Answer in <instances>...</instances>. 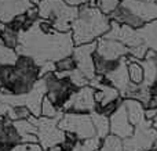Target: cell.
<instances>
[{"label":"cell","instance_id":"obj_23","mask_svg":"<svg viewBox=\"0 0 157 151\" xmlns=\"http://www.w3.org/2000/svg\"><path fill=\"white\" fill-rule=\"evenodd\" d=\"M19 55L14 49L4 46L0 39V64L2 65H15Z\"/></svg>","mask_w":157,"mask_h":151},{"label":"cell","instance_id":"obj_16","mask_svg":"<svg viewBox=\"0 0 157 151\" xmlns=\"http://www.w3.org/2000/svg\"><path fill=\"white\" fill-rule=\"evenodd\" d=\"M108 17L110 21H114L121 25H127V27H131V28H134V29H141L145 25V22L142 21L141 18H138L135 14L131 13L127 7H124V6H121V4Z\"/></svg>","mask_w":157,"mask_h":151},{"label":"cell","instance_id":"obj_30","mask_svg":"<svg viewBox=\"0 0 157 151\" xmlns=\"http://www.w3.org/2000/svg\"><path fill=\"white\" fill-rule=\"evenodd\" d=\"M55 68H57L58 72H71L73 69H76V63H75L73 57L71 55V57H66L57 61L55 63Z\"/></svg>","mask_w":157,"mask_h":151},{"label":"cell","instance_id":"obj_19","mask_svg":"<svg viewBox=\"0 0 157 151\" xmlns=\"http://www.w3.org/2000/svg\"><path fill=\"white\" fill-rule=\"evenodd\" d=\"M138 35L147 49L157 53V21L145 24L141 29H138Z\"/></svg>","mask_w":157,"mask_h":151},{"label":"cell","instance_id":"obj_15","mask_svg":"<svg viewBox=\"0 0 157 151\" xmlns=\"http://www.w3.org/2000/svg\"><path fill=\"white\" fill-rule=\"evenodd\" d=\"M105 78L114 89H117V90L120 92V96H121V99H123L124 94H125V92L128 90V88H130V85H131L130 75H128L127 57L121 58L119 67H117L114 71H112L110 74H108Z\"/></svg>","mask_w":157,"mask_h":151},{"label":"cell","instance_id":"obj_34","mask_svg":"<svg viewBox=\"0 0 157 151\" xmlns=\"http://www.w3.org/2000/svg\"><path fill=\"white\" fill-rule=\"evenodd\" d=\"M145 116H146L147 121H153L155 118H157V108H146Z\"/></svg>","mask_w":157,"mask_h":151},{"label":"cell","instance_id":"obj_9","mask_svg":"<svg viewBox=\"0 0 157 151\" xmlns=\"http://www.w3.org/2000/svg\"><path fill=\"white\" fill-rule=\"evenodd\" d=\"M97 46H98V42L76 46L73 50V54H72L75 63H76V68L88 80L94 79L95 75H97L95 65H94V53L97 51Z\"/></svg>","mask_w":157,"mask_h":151},{"label":"cell","instance_id":"obj_11","mask_svg":"<svg viewBox=\"0 0 157 151\" xmlns=\"http://www.w3.org/2000/svg\"><path fill=\"white\" fill-rule=\"evenodd\" d=\"M98 46H97V54L101 57L106 58L110 61H119L124 57L130 55V50L127 46L117 40H110V39L101 38L98 39Z\"/></svg>","mask_w":157,"mask_h":151},{"label":"cell","instance_id":"obj_36","mask_svg":"<svg viewBox=\"0 0 157 151\" xmlns=\"http://www.w3.org/2000/svg\"><path fill=\"white\" fill-rule=\"evenodd\" d=\"M47 151H63L62 149H61V146H57V147H52V149L47 150Z\"/></svg>","mask_w":157,"mask_h":151},{"label":"cell","instance_id":"obj_38","mask_svg":"<svg viewBox=\"0 0 157 151\" xmlns=\"http://www.w3.org/2000/svg\"><path fill=\"white\" fill-rule=\"evenodd\" d=\"M145 2H155V0H145Z\"/></svg>","mask_w":157,"mask_h":151},{"label":"cell","instance_id":"obj_8","mask_svg":"<svg viewBox=\"0 0 157 151\" xmlns=\"http://www.w3.org/2000/svg\"><path fill=\"white\" fill-rule=\"evenodd\" d=\"M95 89L91 86L78 89L76 93L65 103L62 107L63 112H76V114H92L95 112Z\"/></svg>","mask_w":157,"mask_h":151},{"label":"cell","instance_id":"obj_5","mask_svg":"<svg viewBox=\"0 0 157 151\" xmlns=\"http://www.w3.org/2000/svg\"><path fill=\"white\" fill-rule=\"evenodd\" d=\"M62 116H58V118H46V116L36 118V116L30 115L28 118V121L32 122L37 128V140L44 151L52 149V147L61 146L65 141L66 133L58 126Z\"/></svg>","mask_w":157,"mask_h":151},{"label":"cell","instance_id":"obj_28","mask_svg":"<svg viewBox=\"0 0 157 151\" xmlns=\"http://www.w3.org/2000/svg\"><path fill=\"white\" fill-rule=\"evenodd\" d=\"M123 0H95L97 3V7L102 11L105 15H110L120 4H121Z\"/></svg>","mask_w":157,"mask_h":151},{"label":"cell","instance_id":"obj_13","mask_svg":"<svg viewBox=\"0 0 157 151\" xmlns=\"http://www.w3.org/2000/svg\"><path fill=\"white\" fill-rule=\"evenodd\" d=\"M121 6L127 7L145 24L157 21V3L145 2V0H123Z\"/></svg>","mask_w":157,"mask_h":151},{"label":"cell","instance_id":"obj_2","mask_svg":"<svg viewBox=\"0 0 157 151\" xmlns=\"http://www.w3.org/2000/svg\"><path fill=\"white\" fill-rule=\"evenodd\" d=\"M39 78V65L26 55H19L15 65H3L0 71V92L3 94H28Z\"/></svg>","mask_w":157,"mask_h":151},{"label":"cell","instance_id":"obj_6","mask_svg":"<svg viewBox=\"0 0 157 151\" xmlns=\"http://www.w3.org/2000/svg\"><path fill=\"white\" fill-rule=\"evenodd\" d=\"M58 126L66 133H73L81 143L88 139L97 137L92 118L90 114L63 112V116L61 118Z\"/></svg>","mask_w":157,"mask_h":151},{"label":"cell","instance_id":"obj_18","mask_svg":"<svg viewBox=\"0 0 157 151\" xmlns=\"http://www.w3.org/2000/svg\"><path fill=\"white\" fill-rule=\"evenodd\" d=\"M13 125L17 129L18 135L21 136L22 143H39L37 128L32 122H29L28 119H22V121H14Z\"/></svg>","mask_w":157,"mask_h":151},{"label":"cell","instance_id":"obj_20","mask_svg":"<svg viewBox=\"0 0 157 151\" xmlns=\"http://www.w3.org/2000/svg\"><path fill=\"white\" fill-rule=\"evenodd\" d=\"M92 118V124L95 128V133H97V137L103 140L110 135V122H109V116H105L102 114L98 112H92L90 114Z\"/></svg>","mask_w":157,"mask_h":151},{"label":"cell","instance_id":"obj_39","mask_svg":"<svg viewBox=\"0 0 157 151\" xmlns=\"http://www.w3.org/2000/svg\"><path fill=\"white\" fill-rule=\"evenodd\" d=\"M155 2H156V3H157V0H155Z\"/></svg>","mask_w":157,"mask_h":151},{"label":"cell","instance_id":"obj_12","mask_svg":"<svg viewBox=\"0 0 157 151\" xmlns=\"http://www.w3.org/2000/svg\"><path fill=\"white\" fill-rule=\"evenodd\" d=\"M22 144L21 136L7 115L0 116V151H11Z\"/></svg>","mask_w":157,"mask_h":151},{"label":"cell","instance_id":"obj_17","mask_svg":"<svg viewBox=\"0 0 157 151\" xmlns=\"http://www.w3.org/2000/svg\"><path fill=\"white\" fill-rule=\"evenodd\" d=\"M123 104H124L125 110L128 114V119H130L131 125L134 128L139 126V125L145 124L147 121L146 116H145V111L146 108L144 107L141 101L138 100H132V99H124L123 100Z\"/></svg>","mask_w":157,"mask_h":151},{"label":"cell","instance_id":"obj_3","mask_svg":"<svg viewBox=\"0 0 157 151\" xmlns=\"http://www.w3.org/2000/svg\"><path fill=\"white\" fill-rule=\"evenodd\" d=\"M112 21L98 7L84 4L78 7L77 18L72 22V35L75 46L97 42L109 32Z\"/></svg>","mask_w":157,"mask_h":151},{"label":"cell","instance_id":"obj_22","mask_svg":"<svg viewBox=\"0 0 157 151\" xmlns=\"http://www.w3.org/2000/svg\"><path fill=\"white\" fill-rule=\"evenodd\" d=\"M120 60L119 61H110L106 60V58L98 55L97 53H94V65H95V72L97 75H101V76H106L108 74H110L112 71L119 67Z\"/></svg>","mask_w":157,"mask_h":151},{"label":"cell","instance_id":"obj_10","mask_svg":"<svg viewBox=\"0 0 157 151\" xmlns=\"http://www.w3.org/2000/svg\"><path fill=\"white\" fill-rule=\"evenodd\" d=\"M109 122H110V135L117 136L121 140L131 137L134 135L135 128L131 125L130 119H128V114L124 104H121L117 108L116 112L109 116Z\"/></svg>","mask_w":157,"mask_h":151},{"label":"cell","instance_id":"obj_29","mask_svg":"<svg viewBox=\"0 0 157 151\" xmlns=\"http://www.w3.org/2000/svg\"><path fill=\"white\" fill-rule=\"evenodd\" d=\"M68 78L72 80V83H73L75 86H77L78 89L86 88V86H90V80L87 79V78L84 76V75L81 74V72L78 71L77 68L69 72V76H68Z\"/></svg>","mask_w":157,"mask_h":151},{"label":"cell","instance_id":"obj_14","mask_svg":"<svg viewBox=\"0 0 157 151\" xmlns=\"http://www.w3.org/2000/svg\"><path fill=\"white\" fill-rule=\"evenodd\" d=\"M32 7L35 6H32L30 0H0V21L8 24Z\"/></svg>","mask_w":157,"mask_h":151},{"label":"cell","instance_id":"obj_33","mask_svg":"<svg viewBox=\"0 0 157 151\" xmlns=\"http://www.w3.org/2000/svg\"><path fill=\"white\" fill-rule=\"evenodd\" d=\"M66 4L72 6V7H80V6H84V4H88L91 0H63Z\"/></svg>","mask_w":157,"mask_h":151},{"label":"cell","instance_id":"obj_31","mask_svg":"<svg viewBox=\"0 0 157 151\" xmlns=\"http://www.w3.org/2000/svg\"><path fill=\"white\" fill-rule=\"evenodd\" d=\"M11 151H44L39 143H22Z\"/></svg>","mask_w":157,"mask_h":151},{"label":"cell","instance_id":"obj_32","mask_svg":"<svg viewBox=\"0 0 157 151\" xmlns=\"http://www.w3.org/2000/svg\"><path fill=\"white\" fill-rule=\"evenodd\" d=\"M55 71H57L55 63H51V61L44 63L41 67H39V78H43V76H46V75L52 74V72H55Z\"/></svg>","mask_w":157,"mask_h":151},{"label":"cell","instance_id":"obj_25","mask_svg":"<svg viewBox=\"0 0 157 151\" xmlns=\"http://www.w3.org/2000/svg\"><path fill=\"white\" fill-rule=\"evenodd\" d=\"M98 151H124V149H123V140L119 139L117 136L109 135L108 137L102 140V144H101Z\"/></svg>","mask_w":157,"mask_h":151},{"label":"cell","instance_id":"obj_21","mask_svg":"<svg viewBox=\"0 0 157 151\" xmlns=\"http://www.w3.org/2000/svg\"><path fill=\"white\" fill-rule=\"evenodd\" d=\"M127 63H128V75H130L131 83H134V85H142L145 79V74H144V68L141 65V61L128 55Z\"/></svg>","mask_w":157,"mask_h":151},{"label":"cell","instance_id":"obj_35","mask_svg":"<svg viewBox=\"0 0 157 151\" xmlns=\"http://www.w3.org/2000/svg\"><path fill=\"white\" fill-rule=\"evenodd\" d=\"M30 3H32V6H35V7H37V6L41 3V0H30Z\"/></svg>","mask_w":157,"mask_h":151},{"label":"cell","instance_id":"obj_26","mask_svg":"<svg viewBox=\"0 0 157 151\" xmlns=\"http://www.w3.org/2000/svg\"><path fill=\"white\" fill-rule=\"evenodd\" d=\"M62 115H63V111L58 110L51 103V100L47 96H44L43 103H41V116H46V118H58V116H62Z\"/></svg>","mask_w":157,"mask_h":151},{"label":"cell","instance_id":"obj_37","mask_svg":"<svg viewBox=\"0 0 157 151\" xmlns=\"http://www.w3.org/2000/svg\"><path fill=\"white\" fill-rule=\"evenodd\" d=\"M4 29H6V24H4V22L0 21V32H3Z\"/></svg>","mask_w":157,"mask_h":151},{"label":"cell","instance_id":"obj_24","mask_svg":"<svg viewBox=\"0 0 157 151\" xmlns=\"http://www.w3.org/2000/svg\"><path fill=\"white\" fill-rule=\"evenodd\" d=\"M0 39H2L4 46L15 50L17 46H18V42H19V33L10 29V28L6 25V29L3 31V32H0Z\"/></svg>","mask_w":157,"mask_h":151},{"label":"cell","instance_id":"obj_27","mask_svg":"<svg viewBox=\"0 0 157 151\" xmlns=\"http://www.w3.org/2000/svg\"><path fill=\"white\" fill-rule=\"evenodd\" d=\"M32 115L28 107L25 105H19V107H11L7 112V116L11 119V121H22V119H28Z\"/></svg>","mask_w":157,"mask_h":151},{"label":"cell","instance_id":"obj_1","mask_svg":"<svg viewBox=\"0 0 157 151\" xmlns=\"http://www.w3.org/2000/svg\"><path fill=\"white\" fill-rule=\"evenodd\" d=\"M72 32L44 33L40 31L37 22L28 31L19 33V42L15 51L18 55L30 57L39 67L44 63H57L62 58L71 57L75 50Z\"/></svg>","mask_w":157,"mask_h":151},{"label":"cell","instance_id":"obj_7","mask_svg":"<svg viewBox=\"0 0 157 151\" xmlns=\"http://www.w3.org/2000/svg\"><path fill=\"white\" fill-rule=\"evenodd\" d=\"M43 79L46 82V89H47L46 96L61 111H62V107L65 105V103L78 90V88L72 83V80L69 78L58 79L54 72L43 76Z\"/></svg>","mask_w":157,"mask_h":151},{"label":"cell","instance_id":"obj_4","mask_svg":"<svg viewBox=\"0 0 157 151\" xmlns=\"http://www.w3.org/2000/svg\"><path fill=\"white\" fill-rule=\"evenodd\" d=\"M39 17L52 22L57 32H72V22L77 18L78 7H72L63 0H41L37 6Z\"/></svg>","mask_w":157,"mask_h":151}]
</instances>
